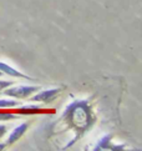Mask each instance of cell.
<instances>
[{"instance_id": "7", "label": "cell", "mask_w": 142, "mask_h": 151, "mask_svg": "<svg viewBox=\"0 0 142 151\" xmlns=\"http://www.w3.org/2000/svg\"><path fill=\"white\" fill-rule=\"evenodd\" d=\"M112 146V135L107 134L105 136H102L99 142L96 144V146L94 147V151H101V150H111Z\"/></svg>"}, {"instance_id": "13", "label": "cell", "mask_w": 142, "mask_h": 151, "mask_svg": "<svg viewBox=\"0 0 142 151\" xmlns=\"http://www.w3.org/2000/svg\"><path fill=\"white\" fill-rule=\"evenodd\" d=\"M1 75H3V74H1V71H0V76H1Z\"/></svg>"}, {"instance_id": "11", "label": "cell", "mask_w": 142, "mask_h": 151, "mask_svg": "<svg viewBox=\"0 0 142 151\" xmlns=\"http://www.w3.org/2000/svg\"><path fill=\"white\" fill-rule=\"evenodd\" d=\"M8 132V126L4 125V124H0V139H1L3 136H5Z\"/></svg>"}, {"instance_id": "6", "label": "cell", "mask_w": 142, "mask_h": 151, "mask_svg": "<svg viewBox=\"0 0 142 151\" xmlns=\"http://www.w3.org/2000/svg\"><path fill=\"white\" fill-rule=\"evenodd\" d=\"M0 71H1V74L8 75V76H13V78H18V79L32 80L31 76H28V75L20 73L19 70H16L11 65H9V64H6V63H3V61H0Z\"/></svg>"}, {"instance_id": "2", "label": "cell", "mask_w": 142, "mask_h": 151, "mask_svg": "<svg viewBox=\"0 0 142 151\" xmlns=\"http://www.w3.org/2000/svg\"><path fill=\"white\" fill-rule=\"evenodd\" d=\"M39 90V86L36 85H18V86H9L4 90V94L6 96H10L11 99L24 100L28 99L29 96L35 94Z\"/></svg>"}, {"instance_id": "9", "label": "cell", "mask_w": 142, "mask_h": 151, "mask_svg": "<svg viewBox=\"0 0 142 151\" xmlns=\"http://www.w3.org/2000/svg\"><path fill=\"white\" fill-rule=\"evenodd\" d=\"M19 116L14 114V112H9L5 109H0V121H10V120H15Z\"/></svg>"}, {"instance_id": "5", "label": "cell", "mask_w": 142, "mask_h": 151, "mask_svg": "<svg viewBox=\"0 0 142 151\" xmlns=\"http://www.w3.org/2000/svg\"><path fill=\"white\" fill-rule=\"evenodd\" d=\"M28 127H29V122H23V124H20L19 126H16L14 130L10 132L9 137L6 140V145H14L18 140H20L25 135V132L28 131Z\"/></svg>"}, {"instance_id": "8", "label": "cell", "mask_w": 142, "mask_h": 151, "mask_svg": "<svg viewBox=\"0 0 142 151\" xmlns=\"http://www.w3.org/2000/svg\"><path fill=\"white\" fill-rule=\"evenodd\" d=\"M19 106V102L14 99H0V109H13Z\"/></svg>"}, {"instance_id": "1", "label": "cell", "mask_w": 142, "mask_h": 151, "mask_svg": "<svg viewBox=\"0 0 142 151\" xmlns=\"http://www.w3.org/2000/svg\"><path fill=\"white\" fill-rule=\"evenodd\" d=\"M61 116L66 125L70 126L75 132V139L71 141V145L77 141L94 124V114L87 100L71 102Z\"/></svg>"}, {"instance_id": "10", "label": "cell", "mask_w": 142, "mask_h": 151, "mask_svg": "<svg viewBox=\"0 0 142 151\" xmlns=\"http://www.w3.org/2000/svg\"><path fill=\"white\" fill-rule=\"evenodd\" d=\"M14 85L13 81H8V80H0V91H4L6 88H9V86Z\"/></svg>"}, {"instance_id": "3", "label": "cell", "mask_w": 142, "mask_h": 151, "mask_svg": "<svg viewBox=\"0 0 142 151\" xmlns=\"http://www.w3.org/2000/svg\"><path fill=\"white\" fill-rule=\"evenodd\" d=\"M61 93V88H54L49 90H42L37 94H32L30 98L31 101L34 102H42V104H50L55 99H57V96Z\"/></svg>"}, {"instance_id": "12", "label": "cell", "mask_w": 142, "mask_h": 151, "mask_svg": "<svg viewBox=\"0 0 142 151\" xmlns=\"http://www.w3.org/2000/svg\"><path fill=\"white\" fill-rule=\"evenodd\" d=\"M5 146H6V144H3V142H0V150H4Z\"/></svg>"}, {"instance_id": "4", "label": "cell", "mask_w": 142, "mask_h": 151, "mask_svg": "<svg viewBox=\"0 0 142 151\" xmlns=\"http://www.w3.org/2000/svg\"><path fill=\"white\" fill-rule=\"evenodd\" d=\"M16 112H18L19 115H40V114H46V112H54L50 111V110H46L44 109V107L41 106H37V105H24L21 107H18L16 109Z\"/></svg>"}]
</instances>
